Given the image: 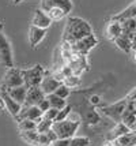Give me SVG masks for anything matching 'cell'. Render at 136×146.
I'll list each match as a JSON object with an SVG mask.
<instances>
[{
  "label": "cell",
  "mask_w": 136,
  "mask_h": 146,
  "mask_svg": "<svg viewBox=\"0 0 136 146\" xmlns=\"http://www.w3.org/2000/svg\"><path fill=\"white\" fill-rule=\"evenodd\" d=\"M14 3H15V4H18V3H20V1H22V0H12Z\"/></svg>",
  "instance_id": "cell-38"
},
{
  "label": "cell",
  "mask_w": 136,
  "mask_h": 146,
  "mask_svg": "<svg viewBox=\"0 0 136 146\" xmlns=\"http://www.w3.org/2000/svg\"><path fill=\"white\" fill-rule=\"evenodd\" d=\"M131 130L124 123H116V126L110 130L109 133L106 134V141H110V142H114V141L117 139V138H120V137H123V135H125L127 133H129Z\"/></svg>",
  "instance_id": "cell-19"
},
{
  "label": "cell",
  "mask_w": 136,
  "mask_h": 146,
  "mask_svg": "<svg viewBox=\"0 0 136 146\" xmlns=\"http://www.w3.org/2000/svg\"><path fill=\"white\" fill-rule=\"evenodd\" d=\"M0 66L4 67L6 70L14 67V57L11 45L7 37L3 34V23L0 21Z\"/></svg>",
  "instance_id": "cell-7"
},
{
  "label": "cell",
  "mask_w": 136,
  "mask_h": 146,
  "mask_svg": "<svg viewBox=\"0 0 136 146\" xmlns=\"http://www.w3.org/2000/svg\"><path fill=\"white\" fill-rule=\"evenodd\" d=\"M121 34H123L121 23H120V22H116V21H109V22H108V26H106V37L109 38L110 41L114 42Z\"/></svg>",
  "instance_id": "cell-18"
},
{
  "label": "cell",
  "mask_w": 136,
  "mask_h": 146,
  "mask_svg": "<svg viewBox=\"0 0 136 146\" xmlns=\"http://www.w3.org/2000/svg\"><path fill=\"white\" fill-rule=\"evenodd\" d=\"M131 53H132V59H133V62L136 63V49H132V52H131Z\"/></svg>",
  "instance_id": "cell-37"
},
{
  "label": "cell",
  "mask_w": 136,
  "mask_h": 146,
  "mask_svg": "<svg viewBox=\"0 0 136 146\" xmlns=\"http://www.w3.org/2000/svg\"><path fill=\"white\" fill-rule=\"evenodd\" d=\"M113 143L114 146H136V130H131L129 133L117 138Z\"/></svg>",
  "instance_id": "cell-21"
},
{
  "label": "cell",
  "mask_w": 136,
  "mask_h": 146,
  "mask_svg": "<svg viewBox=\"0 0 136 146\" xmlns=\"http://www.w3.org/2000/svg\"><path fill=\"white\" fill-rule=\"evenodd\" d=\"M39 8L52 19L55 21H61L72 11L74 3L71 0H41Z\"/></svg>",
  "instance_id": "cell-2"
},
{
  "label": "cell",
  "mask_w": 136,
  "mask_h": 146,
  "mask_svg": "<svg viewBox=\"0 0 136 146\" xmlns=\"http://www.w3.org/2000/svg\"><path fill=\"white\" fill-rule=\"evenodd\" d=\"M0 101L3 104V108H6V111H8V113L11 115L15 119V121H16L20 109H22V105L18 104L16 101H14L12 98L8 96L7 92H0Z\"/></svg>",
  "instance_id": "cell-11"
},
{
  "label": "cell",
  "mask_w": 136,
  "mask_h": 146,
  "mask_svg": "<svg viewBox=\"0 0 136 146\" xmlns=\"http://www.w3.org/2000/svg\"><path fill=\"white\" fill-rule=\"evenodd\" d=\"M133 3H135V4H136V0H135V1H133Z\"/></svg>",
  "instance_id": "cell-39"
},
{
  "label": "cell",
  "mask_w": 136,
  "mask_h": 146,
  "mask_svg": "<svg viewBox=\"0 0 136 146\" xmlns=\"http://www.w3.org/2000/svg\"><path fill=\"white\" fill-rule=\"evenodd\" d=\"M45 97L48 98V101H49V104H51V108H55V109H57V111H61L63 108H65V107L68 105L64 98H61V97L56 96L55 93L48 94V96H45Z\"/></svg>",
  "instance_id": "cell-22"
},
{
  "label": "cell",
  "mask_w": 136,
  "mask_h": 146,
  "mask_svg": "<svg viewBox=\"0 0 136 146\" xmlns=\"http://www.w3.org/2000/svg\"><path fill=\"white\" fill-rule=\"evenodd\" d=\"M127 104H128L127 97H124L123 100H120V101L101 107L99 111H101L104 115H106L108 117H110L114 123H120V121H121V117H123L124 111H125V108H127Z\"/></svg>",
  "instance_id": "cell-8"
},
{
  "label": "cell",
  "mask_w": 136,
  "mask_h": 146,
  "mask_svg": "<svg viewBox=\"0 0 136 146\" xmlns=\"http://www.w3.org/2000/svg\"><path fill=\"white\" fill-rule=\"evenodd\" d=\"M44 98H45V94H44V92L41 90L39 86L30 88V89H27L26 100H25L23 105H26V107H37Z\"/></svg>",
  "instance_id": "cell-13"
},
{
  "label": "cell",
  "mask_w": 136,
  "mask_h": 146,
  "mask_svg": "<svg viewBox=\"0 0 136 146\" xmlns=\"http://www.w3.org/2000/svg\"><path fill=\"white\" fill-rule=\"evenodd\" d=\"M99 102H101V97H99V96H91L90 97V104L93 105V107L98 105Z\"/></svg>",
  "instance_id": "cell-35"
},
{
  "label": "cell",
  "mask_w": 136,
  "mask_h": 146,
  "mask_svg": "<svg viewBox=\"0 0 136 146\" xmlns=\"http://www.w3.org/2000/svg\"><path fill=\"white\" fill-rule=\"evenodd\" d=\"M114 44L117 45L118 49H121V51L125 52V53H131V52H132V42H131V38L127 37V36H124V34H121L120 37L117 38L116 41H114Z\"/></svg>",
  "instance_id": "cell-23"
},
{
  "label": "cell",
  "mask_w": 136,
  "mask_h": 146,
  "mask_svg": "<svg viewBox=\"0 0 136 146\" xmlns=\"http://www.w3.org/2000/svg\"><path fill=\"white\" fill-rule=\"evenodd\" d=\"M61 85V82H58L57 79H55L52 75V72L49 70H45V75L42 78V81H41V85H39V88L41 90L44 92V94L48 96V94H52L56 92L58 86Z\"/></svg>",
  "instance_id": "cell-12"
},
{
  "label": "cell",
  "mask_w": 136,
  "mask_h": 146,
  "mask_svg": "<svg viewBox=\"0 0 136 146\" xmlns=\"http://www.w3.org/2000/svg\"><path fill=\"white\" fill-rule=\"evenodd\" d=\"M90 34H93V27L89 22L79 17H70L63 33V42L71 45Z\"/></svg>",
  "instance_id": "cell-1"
},
{
  "label": "cell",
  "mask_w": 136,
  "mask_h": 146,
  "mask_svg": "<svg viewBox=\"0 0 136 146\" xmlns=\"http://www.w3.org/2000/svg\"><path fill=\"white\" fill-rule=\"evenodd\" d=\"M52 124H53L52 120H46V119H42V117H41V119L37 121V131L41 134L48 133V131L52 130Z\"/></svg>",
  "instance_id": "cell-26"
},
{
  "label": "cell",
  "mask_w": 136,
  "mask_h": 146,
  "mask_svg": "<svg viewBox=\"0 0 136 146\" xmlns=\"http://www.w3.org/2000/svg\"><path fill=\"white\" fill-rule=\"evenodd\" d=\"M45 75V68L41 64H35L32 68L22 70V78H23V85L27 89L30 88H37L41 85V81Z\"/></svg>",
  "instance_id": "cell-6"
},
{
  "label": "cell",
  "mask_w": 136,
  "mask_h": 146,
  "mask_svg": "<svg viewBox=\"0 0 136 146\" xmlns=\"http://www.w3.org/2000/svg\"><path fill=\"white\" fill-rule=\"evenodd\" d=\"M121 27H123V34L127 36V37L132 38L136 34V19H128L121 23Z\"/></svg>",
  "instance_id": "cell-24"
},
{
  "label": "cell",
  "mask_w": 136,
  "mask_h": 146,
  "mask_svg": "<svg viewBox=\"0 0 136 146\" xmlns=\"http://www.w3.org/2000/svg\"><path fill=\"white\" fill-rule=\"evenodd\" d=\"M63 85H65V86H67V88H70V89H75V88H78L79 85H80V76L72 74V75L64 78Z\"/></svg>",
  "instance_id": "cell-27"
},
{
  "label": "cell",
  "mask_w": 136,
  "mask_h": 146,
  "mask_svg": "<svg viewBox=\"0 0 136 146\" xmlns=\"http://www.w3.org/2000/svg\"><path fill=\"white\" fill-rule=\"evenodd\" d=\"M7 93H8V96L12 98L14 101H16L18 104H20V105H23V104H25V100H26L27 88L25 85H22V86H18V88H14V89L8 90Z\"/></svg>",
  "instance_id": "cell-20"
},
{
  "label": "cell",
  "mask_w": 136,
  "mask_h": 146,
  "mask_svg": "<svg viewBox=\"0 0 136 146\" xmlns=\"http://www.w3.org/2000/svg\"><path fill=\"white\" fill-rule=\"evenodd\" d=\"M45 34H46L45 29H41V27L30 25V29H29V42L32 45V48H35L42 41V38L45 37Z\"/></svg>",
  "instance_id": "cell-16"
},
{
  "label": "cell",
  "mask_w": 136,
  "mask_h": 146,
  "mask_svg": "<svg viewBox=\"0 0 136 146\" xmlns=\"http://www.w3.org/2000/svg\"><path fill=\"white\" fill-rule=\"evenodd\" d=\"M71 112H72V107L71 105H67L65 108H63L61 111H58V115L55 121H61V120L68 119V115H71Z\"/></svg>",
  "instance_id": "cell-30"
},
{
  "label": "cell",
  "mask_w": 136,
  "mask_h": 146,
  "mask_svg": "<svg viewBox=\"0 0 136 146\" xmlns=\"http://www.w3.org/2000/svg\"><path fill=\"white\" fill-rule=\"evenodd\" d=\"M67 66L72 70V74L80 76L84 71L90 70V64L87 62V56H83V55H78L74 52V56L72 59L67 63Z\"/></svg>",
  "instance_id": "cell-10"
},
{
  "label": "cell",
  "mask_w": 136,
  "mask_h": 146,
  "mask_svg": "<svg viewBox=\"0 0 136 146\" xmlns=\"http://www.w3.org/2000/svg\"><path fill=\"white\" fill-rule=\"evenodd\" d=\"M23 85V78H22V70L12 67V68H8L4 72V75L1 78V82H0V92H8V90L14 89V88H18Z\"/></svg>",
  "instance_id": "cell-5"
},
{
  "label": "cell",
  "mask_w": 136,
  "mask_h": 146,
  "mask_svg": "<svg viewBox=\"0 0 136 146\" xmlns=\"http://www.w3.org/2000/svg\"><path fill=\"white\" fill-rule=\"evenodd\" d=\"M32 25L46 30L49 26L52 25V19L49 18L41 8H37L35 13H34V17H33V19H32Z\"/></svg>",
  "instance_id": "cell-15"
},
{
  "label": "cell",
  "mask_w": 136,
  "mask_h": 146,
  "mask_svg": "<svg viewBox=\"0 0 136 146\" xmlns=\"http://www.w3.org/2000/svg\"><path fill=\"white\" fill-rule=\"evenodd\" d=\"M128 19H136V4L135 3H132L129 7H127L121 13L113 15V17L110 18V21H116V22L123 23V22L128 21Z\"/></svg>",
  "instance_id": "cell-17"
},
{
  "label": "cell",
  "mask_w": 136,
  "mask_h": 146,
  "mask_svg": "<svg viewBox=\"0 0 136 146\" xmlns=\"http://www.w3.org/2000/svg\"><path fill=\"white\" fill-rule=\"evenodd\" d=\"M127 100H128V104L132 105V107L135 108V111H136V88L131 92L127 96Z\"/></svg>",
  "instance_id": "cell-32"
},
{
  "label": "cell",
  "mask_w": 136,
  "mask_h": 146,
  "mask_svg": "<svg viewBox=\"0 0 136 146\" xmlns=\"http://www.w3.org/2000/svg\"><path fill=\"white\" fill-rule=\"evenodd\" d=\"M37 107H38V108L41 109V112L44 113V112H46L48 109H51V104H49V101H48V98L45 97V98H44L42 101L39 102V104L37 105Z\"/></svg>",
  "instance_id": "cell-33"
},
{
  "label": "cell",
  "mask_w": 136,
  "mask_h": 146,
  "mask_svg": "<svg viewBox=\"0 0 136 146\" xmlns=\"http://www.w3.org/2000/svg\"><path fill=\"white\" fill-rule=\"evenodd\" d=\"M18 128H19V131H33V130H37V121L23 119V120L18 121Z\"/></svg>",
  "instance_id": "cell-25"
},
{
  "label": "cell",
  "mask_w": 136,
  "mask_h": 146,
  "mask_svg": "<svg viewBox=\"0 0 136 146\" xmlns=\"http://www.w3.org/2000/svg\"><path fill=\"white\" fill-rule=\"evenodd\" d=\"M98 44L97 38L94 34H90V36H86V37L80 38L79 41L76 42H74L71 44L72 52H75V53H78V55H83V56H87L89 55V52L93 49V48H95V45Z\"/></svg>",
  "instance_id": "cell-9"
},
{
  "label": "cell",
  "mask_w": 136,
  "mask_h": 146,
  "mask_svg": "<svg viewBox=\"0 0 136 146\" xmlns=\"http://www.w3.org/2000/svg\"><path fill=\"white\" fill-rule=\"evenodd\" d=\"M42 117V112L38 107H26V105H22V109L19 112V116L16 119V123L23 119H29V120H34L38 121Z\"/></svg>",
  "instance_id": "cell-14"
},
{
  "label": "cell",
  "mask_w": 136,
  "mask_h": 146,
  "mask_svg": "<svg viewBox=\"0 0 136 146\" xmlns=\"http://www.w3.org/2000/svg\"><path fill=\"white\" fill-rule=\"evenodd\" d=\"M19 137L22 141H25L30 146H51L53 141L57 139L56 134L52 130L45 134L38 133L37 130L33 131H19Z\"/></svg>",
  "instance_id": "cell-3"
},
{
  "label": "cell",
  "mask_w": 136,
  "mask_h": 146,
  "mask_svg": "<svg viewBox=\"0 0 136 146\" xmlns=\"http://www.w3.org/2000/svg\"><path fill=\"white\" fill-rule=\"evenodd\" d=\"M70 139H60V138H57L56 141H53L51 143V146H70Z\"/></svg>",
  "instance_id": "cell-34"
},
{
  "label": "cell",
  "mask_w": 136,
  "mask_h": 146,
  "mask_svg": "<svg viewBox=\"0 0 136 146\" xmlns=\"http://www.w3.org/2000/svg\"><path fill=\"white\" fill-rule=\"evenodd\" d=\"M55 94L58 96V97H61V98H64V100H67V98L71 96V89H70V88H67L65 85H63V83H61L57 89H56Z\"/></svg>",
  "instance_id": "cell-29"
},
{
  "label": "cell",
  "mask_w": 136,
  "mask_h": 146,
  "mask_svg": "<svg viewBox=\"0 0 136 146\" xmlns=\"http://www.w3.org/2000/svg\"><path fill=\"white\" fill-rule=\"evenodd\" d=\"M102 146H114V143H113V142H110V141H105Z\"/></svg>",
  "instance_id": "cell-36"
},
{
  "label": "cell",
  "mask_w": 136,
  "mask_h": 146,
  "mask_svg": "<svg viewBox=\"0 0 136 146\" xmlns=\"http://www.w3.org/2000/svg\"><path fill=\"white\" fill-rule=\"evenodd\" d=\"M70 146H90V139L87 137H72L70 139Z\"/></svg>",
  "instance_id": "cell-28"
},
{
  "label": "cell",
  "mask_w": 136,
  "mask_h": 146,
  "mask_svg": "<svg viewBox=\"0 0 136 146\" xmlns=\"http://www.w3.org/2000/svg\"><path fill=\"white\" fill-rule=\"evenodd\" d=\"M57 115H58V111H57V109L51 108V109H48L46 112H44V113H42V119L55 121V120H56V117H57Z\"/></svg>",
  "instance_id": "cell-31"
},
{
  "label": "cell",
  "mask_w": 136,
  "mask_h": 146,
  "mask_svg": "<svg viewBox=\"0 0 136 146\" xmlns=\"http://www.w3.org/2000/svg\"><path fill=\"white\" fill-rule=\"evenodd\" d=\"M79 126H80V120L65 119L61 121H53L52 131L60 139H70L72 137H75Z\"/></svg>",
  "instance_id": "cell-4"
}]
</instances>
